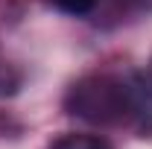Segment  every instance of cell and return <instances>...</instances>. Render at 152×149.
Returning <instances> with one entry per match:
<instances>
[{
	"instance_id": "5",
	"label": "cell",
	"mask_w": 152,
	"mask_h": 149,
	"mask_svg": "<svg viewBox=\"0 0 152 149\" xmlns=\"http://www.w3.org/2000/svg\"><path fill=\"white\" fill-rule=\"evenodd\" d=\"M146 76L152 79V58H149V64H146Z\"/></svg>"
},
{
	"instance_id": "2",
	"label": "cell",
	"mask_w": 152,
	"mask_h": 149,
	"mask_svg": "<svg viewBox=\"0 0 152 149\" xmlns=\"http://www.w3.org/2000/svg\"><path fill=\"white\" fill-rule=\"evenodd\" d=\"M47 149H114L105 137H99V134H61L56 137L53 143Z\"/></svg>"
},
{
	"instance_id": "3",
	"label": "cell",
	"mask_w": 152,
	"mask_h": 149,
	"mask_svg": "<svg viewBox=\"0 0 152 149\" xmlns=\"http://www.w3.org/2000/svg\"><path fill=\"white\" fill-rule=\"evenodd\" d=\"M20 85H23L20 67L12 64V61H6V58H0V99L15 96V93L20 91Z\"/></svg>"
},
{
	"instance_id": "1",
	"label": "cell",
	"mask_w": 152,
	"mask_h": 149,
	"mask_svg": "<svg viewBox=\"0 0 152 149\" xmlns=\"http://www.w3.org/2000/svg\"><path fill=\"white\" fill-rule=\"evenodd\" d=\"M64 111L91 126H134L152 131V79L137 70L88 73L64 93Z\"/></svg>"
},
{
	"instance_id": "4",
	"label": "cell",
	"mask_w": 152,
	"mask_h": 149,
	"mask_svg": "<svg viewBox=\"0 0 152 149\" xmlns=\"http://www.w3.org/2000/svg\"><path fill=\"white\" fill-rule=\"evenodd\" d=\"M50 3L56 6L58 12L73 15V18H85V15H91L96 6H99V0H50Z\"/></svg>"
}]
</instances>
